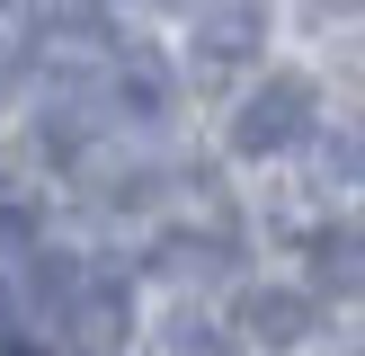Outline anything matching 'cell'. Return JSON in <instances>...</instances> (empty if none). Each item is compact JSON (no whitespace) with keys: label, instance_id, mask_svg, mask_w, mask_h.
Returning a JSON list of instances; mask_svg holds the SVG:
<instances>
[{"label":"cell","instance_id":"cell-1","mask_svg":"<svg viewBox=\"0 0 365 356\" xmlns=\"http://www.w3.org/2000/svg\"><path fill=\"white\" fill-rule=\"evenodd\" d=\"M312 116H321V89L303 80V71H267V80L232 107V152L241 160H277V152H294V142L312 134Z\"/></svg>","mask_w":365,"mask_h":356},{"label":"cell","instance_id":"cell-2","mask_svg":"<svg viewBox=\"0 0 365 356\" xmlns=\"http://www.w3.org/2000/svg\"><path fill=\"white\" fill-rule=\"evenodd\" d=\"M63 330H71V356H116V347H125V330H134V303H125V285H116V276H98V285L81 276V294L63 303Z\"/></svg>","mask_w":365,"mask_h":356},{"label":"cell","instance_id":"cell-3","mask_svg":"<svg viewBox=\"0 0 365 356\" xmlns=\"http://www.w3.org/2000/svg\"><path fill=\"white\" fill-rule=\"evenodd\" d=\"M259 45H267V9H250V0H223V9L196 18V71H232Z\"/></svg>","mask_w":365,"mask_h":356},{"label":"cell","instance_id":"cell-4","mask_svg":"<svg viewBox=\"0 0 365 356\" xmlns=\"http://www.w3.org/2000/svg\"><path fill=\"white\" fill-rule=\"evenodd\" d=\"M241 330L259 338V347H303V338H312V294L259 285V294H241Z\"/></svg>","mask_w":365,"mask_h":356},{"label":"cell","instance_id":"cell-5","mask_svg":"<svg viewBox=\"0 0 365 356\" xmlns=\"http://www.w3.org/2000/svg\"><path fill=\"white\" fill-rule=\"evenodd\" d=\"M107 98H116L125 116H170V71H160V53L125 45V53H116V89H107Z\"/></svg>","mask_w":365,"mask_h":356},{"label":"cell","instance_id":"cell-6","mask_svg":"<svg viewBox=\"0 0 365 356\" xmlns=\"http://www.w3.org/2000/svg\"><path fill=\"white\" fill-rule=\"evenodd\" d=\"M312 285H330V294H365V231H348V223L312 231Z\"/></svg>","mask_w":365,"mask_h":356},{"label":"cell","instance_id":"cell-7","mask_svg":"<svg viewBox=\"0 0 365 356\" xmlns=\"http://www.w3.org/2000/svg\"><path fill=\"white\" fill-rule=\"evenodd\" d=\"M45 45H53V53H107L116 27H107L98 0H63V9H45Z\"/></svg>","mask_w":365,"mask_h":356},{"label":"cell","instance_id":"cell-8","mask_svg":"<svg viewBox=\"0 0 365 356\" xmlns=\"http://www.w3.org/2000/svg\"><path fill=\"white\" fill-rule=\"evenodd\" d=\"M152 267H160V276H178V285H205V276H223V267H232V249L205 241V231H170V241L152 249Z\"/></svg>","mask_w":365,"mask_h":356},{"label":"cell","instance_id":"cell-9","mask_svg":"<svg viewBox=\"0 0 365 356\" xmlns=\"http://www.w3.org/2000/svg\"><path fill=\"white\" fill-rule=\"evenodd\" d=\"M160 356H232V347H223V330H214L205 312H178L170 330H160Z\"/></svg>","mask_w":365,"mask_h":356},{"label":"cell","instance_id":"cell-10","mask_svg":"<svg viewBox=\"0 0 365 356\" xmlns=\"http://www.w3.org/2000/svg\"><path fill=\"white\" fill-rule=\"evenodd\" d=\"M36 294H45V303H71V294H81V267H71V249H36Z\"/></svg>","mask_w":365,"mask_h":356},{"label":"cell","instance_id":"cell-11","mask_svg":"<svg viewBox=\"0 0 365 356\" xmlns=\"http://www.w3.org/2000/svg\"><path fill=\"white\" fill-rule=\"evenodd\" d=\"M36 231V196H0V241H27Z\"/></svg>","mask_w":365,"mask_h":356},{"label":"cell","instance_id":"cell-12","mask_svg":"<svg viewBox=\"0 0 365 356\" xmlns=\"http://www.w3.org/2000/svg\"><path fill=\"white\" fill-rule=\"evenodd\" d=\"M9 320H18V294H9V285H0V338H9Z\"/></svg>","mask_w":365,"mask_h":356},{"label":"cell","instance_id":"cell-13","mask_svg":"<svg viewBox=\"0 0 365 356\" xmlns=\"http://www.w3.org/2000/svg\"><path fill=\"white\" fill-rule=\"evenodd\" d=\"M9 356H36V347H9Z\"/></svg>","mask_w":365,"mask_h":356}]
</instances>
